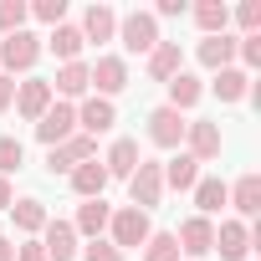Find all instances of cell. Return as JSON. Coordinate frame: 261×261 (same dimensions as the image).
Masks as SVG:
<instances>
[{
    "label": "cell",
    "instance_id": "8d00e7d4",
    "mask_svg": "<svg viewBox=\"0 0 261 261\" xmlns=\"http://www.w3.org/2000/svg\"><path fill=\"white\" fill-rule=\"evenodd\" d=\"M16 102V77H6V72H0V113H6Z\"/></svg>",
    "mask_w": 261,
    "mask_h": 261
},
{
    "label": "cell",
    "instance_id": "7402d4cb",
    "mask_svg": "<svg viewBox=\"0 0 261 261\" xmlns=\"http://www.w3.org/2000/svg\"><path fill=\"white\" fill-rule=\"evenodd\" d=\"M92 82H87V62H67L62 72H57V82H51V97L57 102H72V97H82Z\"/></svg>",
    "mask_w": 261,
    "mask_h": 261
},
{
    "label": "cell",
    "instance_id": "d4e9b609",
    "mask_svg": "<svg viewBox=\"0 0 261 261\" xmlns=\"http://www.w3.org/2000/svg\"><path fill=\"white\" fill-rule=\"evenodd\" d=\"M190 16H195V26H200L205 36H220V31L230 26V6H225V0H200Z\"/></svg>",
    "mask_w": 261,
    "mask_h": 261
},
{
    "label": "cell",
    "instance_id": "603a6c76",
    "mask_svg": "<svg viewBox=\"0 0 261 261\" xmlns=\"http://www.w3.org/2000/svg\"><path fill=\"white\" fill-rule=\"evenodd\" d=\"M200 97H205V82H200L195 72H179V77H169V102H164V108H174V113H190Z\"/></svg>",
    "mask_w": 261,
    "mask_h": 261
},
{
    "label": "cell",
    "instance_id": "ab89813d",
    "mask_svg": "<svg viewBox=\"0 0 261 261\" xmlns=\"http://www.w3.org/2000/svg\"><path fill=\"white\" fill-rule=\"evenodd\" d=\"M0 261H16V241L11 236H0Z\"/></svg>",
    "mask_w": 261,
    "mask_h": 261
},
{
    "label": "cell",
    "instance_id": "30bf717a",
    "mask_svg": "<svg viewBox=\"0 0 261 261\" xmlns=\"http://www.w3.org/2000/svg\"><path fill=\"white\" fill-rule=\"evenodd\" d=\"M51 102H57V97H51V82H46V77H26V82H16V113H21L26 123H36Z\"/></svg>",
    "mask_w": 261,
    "mask_h": 261
},
{
    "label": "cell",
    "instance_id": "5b68a950",
    "mask_svg": "<svg viewBox=\"0 0 261 261\" xmlns=\"http://www.w3.org/2000/svg\"><path fill=\"white\" fill-rule=\"evenodd\" d=\"M87 159H97V139H87V134H72L67 144L46 149V169H51V174H72V169L87 164Z\"/></svg>",
    "mask_w": 261,
    "mask_h": 261
},
{
    "label": "cell",
    "instance_id": "6da1fadb",
    "mask_svg": "<svg viewBox=\"0 0 261 261\" xmlns=\"http://www.w3.org/2000/svg\"><path fill=\"white\" fill-rule=\"evenodd\" d=\"M159 200H164V164H154V159H139V169L128 174V205L149 215Z\"/></svg>",
    "mask_w": 261,
    "mask_h": 261
},
{
    "label": "cell",
    "instance_id": "e0dca14e",
    "mask_svg": "<svg viewBox=\"0 0 261 261\" xmlns=\"http://www.w3.org/2000/svg\"><path fill=\"white\" fill-rule=\"evenodd\" d=\"M67 179H72V190H77L82 200H102V190H108V169H102V159H87V164H77Z\"/></svg>",
    "mask_w": 261,
    "mask_h": 261
},
{
    "label": "cell",
    "instance_id": "836d02e7",
    "mask_svg": "<svg viewBox=\"0 0 261 261\" xmlns=\"http://www.w3.org/2000/svg\"><path fill=\"white\" fill-rule=\"evenodd\" d=\"M31 16H36V21H46V26H62L67 0H36V6H31Z\"/></svg>",
    "mask_w": 261,
    "mask_h": 261
},
{
    "label": "cell",
    "instance_id": "4dcf8cb0",
    "mask_svg": "<svg viewBox=\"0 0 261 261\" xmlns=\"http://www.w3.org/2000/svg\"><path fill=\"white\" fill-rule=\"evenodd\" d=\"M26 16H31V6H26V0H0V36L26 31Z\"/></svg>",
    "mask_w": 261,
    "mask_h": 261
},
{
    "label": "cell",
    "instance_id": "1f68e13d",
    "mask_svg": "<svg viewBox=\"0 0 261 261\" xmlns=\"http://www.w3.org/2000/svg\"><path fill=\"white\" fill-rule=\"evenodd\" d=\"M21 164H26V149H21V139L0 134V179H11V174H16Z\"/></svg>",
    "mask_w": 261,
    "mask_h": 261
},
{
    "label": "cell",
    "instance_id": "d6986e66",
    "mask_svg": "<svg viewBox=\"0 0 261 261\" xmlns=\"http://www.w3.org/2000/svg\"><path fill=\"white\" fill-rule=\"evenodd\" d=\"M108 220H113V205H108V200H82V210H77L72 230H77V236H87V241H97V236L108 230Z\"/></svg>",
    "mask_w": 261,
    "mask_h": 261
},
{
    "label": "cell",
    "instance_id": "5bb4252c",
    "mask_svg": "<svg viewBox=\"0 0 261 261\" xmlns=\"http://www.w3.org/2000/svg\"><path fill=\"white\" fill-rule=\"evenodd\" d=\"M174 241H179V251H190V256H205V251H215V220H205V215H190V220L174 230Z\"/></svg>",
    "mask_w": 261,
    "mask_h": 261
},
{
    "label": "cell",
    "instance_id": "f546056e",
    "mask_svg": "<svg viewBox=\"0 0 261 261\" xmlns=\"http://www.w3.org/2000/svg\"><path fill=\"white\" fill-rule=\"evenodd\" d=\"M144 261H179V241H174V230H154V236L144 241Z\"/></svg>",
    "mask_w": 261,
    "mask_h": 261
},
{
    "label": "cell",
    "instance_id": "7a4b0ae2",
    "mask_svg": "<svg viewBox=\"0 0 261 261\" xmlns=\"http://www.w3.org/2000/svg\"><path fill=\"white\" fill-rule=\"evenodd\" d=\"M72 134H77V108H72V102H51V108L36 118V139H41L46 149L67 144Z\"/></svg>",
    "mask_w": 261,
    "mask_h": 261
},
{
    "label": "cell",
    "instance_id": "52a82bcc",
    "mask_svg": "<svg viewBox=\"0 0 261 261\" xmlns=\"http://www.w3.org/2000/svg\"><path fill=\"white\" fill-rule=\"evenodd\" d=\"M185 154H190L195 164H210V159H220V123H210V118H195V123L185 128Z\"/></svg>",
    "mask_w": 261,
    "mask_h": 261
},
{
    "label": "cell",
    "instance_id": "83f0119b",
    "mask_svg": "<svg viewBox=\"0 0 261 261\" xmlns=\"http://www.w3.org/2000/svg\"><path fill=\"white\" fill-rule=\"evenodd\" d=\"M195 179H200V164H195L190 154H179V159L164 164V185H169V190H195Z\"/></svg>",
    "mask_w": 261,
    "mask_h": 261
},
{
    "label": "cell",
    "instance_id": "9c48e42d",
    "mask_svg": "<svg viewBox=\"0 0 261 261\" xmlns=\"http://www.w3.org/2000/svg\"><path fill=\"white\" fill-rule=\"evenodd\" d=\"M87 82L97 87V97H108V102H113V92H123V87H128V62H123V57H97V62L87 67Z\"/></svg>",
    "mask_w": 261,
    "mask_h": 261
},
{
    "label": "cell",
    "instance_id": "f1b7e54d",
    "mask_svg": "<svg viewBox=\"0 0 261 261\" xmlns=\"http://www.w3.org/2000/svg\"><path fill=\"white\" fill-rule=\"evenodd\" d=\"M195 205H200V215L210 220V215L225 205V185H220L215 174H210V179H195Z\"/></svg>",
    "mask_w": 261,
    "mask_h": 261
},
{
    "label": "cell",
    "instance_id": "9a60e30c",
    "mask_svg": "<svg viewBox=\"0 0 261 261\" xmlns=\"http://www.w3.org/2000/svg\"><path fill=\"white\" fill-rule=\"evenodd\" d=\"M215 251H220L225 261H246V251H251V225H246V220H220Z\"/></svg>",
    "mask_w": 261,
    "mask_h": 261
},
{
    "label": "cell",
    "instance_id": "484cf974",
    "mask_svg": "<svg viewBox=\"0 0 261 261\" xmlns=\"http://www.w3.org/2000/svg\"><path fill=\"white\" fill-rule=\"evenodd\" d=\"M246 82H251V77H246L241 67H225V72L210 77V92H215L220 102H241V97H246Z\"/></svg>",
    "mask_w": 261,
    "mask_h": 261
},
{
    "label": "cell",
    "instance_id": "ba28073f",
    "mask_svg": "<svg viewBox=\"0 0 261 261\" xmlns=\"http://www.w3.org/2000/svg\"><path fill=\"white\" fill-rule=\"evenodd\" d=\"M185 128H190L185 113H174V108H154V113H149V144H159V149H179V144H185Z\"/></svg>",
    "mask_w": 261,
    "mask_h": 261
},
{
    "label": "cell",
    "instance_id": "3957f363",
    "mask_svg": "<svg viewBox=\"0 0 261 261\" xmlns=\"http://www.w3.org/2000/svg\"><path fill=\"white\" fill-rule=\"evenodd\" d=\"M108 230H113V246H118V251H128V246H144V241L154 236L149 215H144V210H134V205H123V210H113Z\"/></svg>",
    "mask_w": 261,
    "mask_h": 261
},
{
    "label": "cell",
    "instance_id": "2e32d148",
    "mask_svg": "<svg viewBox=\"0 0 261 261\" xmlns=\"http://www.w3.org/2000/svg\"><path fill=\"white\" fill-rule=\"evenodd\" d=\"M179 72H185L179 41H159V46L149 51V77H154V82H169V77H179Z\"/></svg>",
    "mask_w": 261,
    "mask_h": 261
},
{
    "label": "cell",
    "instance_id": "4316f807",
    "mask_svg": "<svg viewBox=\"0 0 261 261\" xmlns=\"http://www.w3.org/2000/svg\"><path fill=\"white\" fill-rule=\"evenodd\" d=\"M11 215H16V230H21V236H36V230L51 220V215H46V205H41V200H31V195H26V200H16V205H11Z\"/></svg>",
    "mask_w": 261,
    "mask_h": 261
},
{
    "label": "cell",
    "instance_id": "8fae6325",
    "mask_svg": "<svg viewBox=\"0 0 261 261\" xmlns=\"http://www.w3.org/2000/svg\"><path fill=\"white\" fill-rule=\"evenodd\" d=\"M41 251H46V261H72V256L82 251L72 220H46V225H41Z\"/></svg>",
    "mask_w": 261,
    "mask_h": 261
},
{
    "label": "cell",
    "instance_id": "e575fe53",
    "mask_svg": "<svg viewBox=\"0 0 261 261\" xmlns=\"http://www.w3.org/2000/svg\"><path fill=\"white\" fill-rule=\"evenodd\" d=\"M236 21H241L246 36H256V31H261V0H246V6L236 11Z\"/></svg>",
    "mask_w": 261,
    "mask_h": 261
},
{
    "label": "cell",
    "instance_id": "ac0fdd59",
    "mask_svg": "<svg viewBox=\"0 0 261 261\" xmlns=\"http://www.w3.org/2000/svg\"><path fill=\"white\" fill-rule=\"evenodd\" d=\"M225 205H236V215H256L261 210V174H241L236 185H225Z\"/></svg>",
    "mask_w": 261,
    "mask_h": 261
},
{
    "label": "cell",
    "instance_id": "f35d334b",
    "mask_svg": "<svg viewBox=\"0 0 261 261\" xmlns=\"http://www.w3.org/2000/svg\"><path fill=\"white\" fill-rule=\"evenodd\" d=\"M16 205V195H11V179H0V210H11Z\"/></svg>",
    "mask_w": 261,
    "mask_h": 261
},
{
    "label": "cell",
    "instance_id": "277c9868",
    "mask_svg": "<svg viewBox=\"0 0 261 261\" xmlns=\"http://www.w3.org/2000/svg\"><path fill=\"white\" fill-rule=\"evenodd\" d=\"M36 57H41V36H31V31H16V36L0 41V67H6V77L31 72V67H36Z\"/></svg>",
    "mask_w": 261,
    "mask_h": 261
},
{
    "label": "cell",
    "instance_id": "44dd1931",
    "mask_svg": "<svg viewBox=\"0 0 261 261\" xmlns=\"http://www.w3.org/2000/svg\"><path fill=\"white\" fill-rule=\"evenodd\" d=\"M82 41H113V31H118V11L113 6H87V16H82Z\"/></svg>",
    "mask_w": 261,
    "mask_h": 261
},
{
    "label": "cell",
    "instance_id": "cb8c5ba5",
    "mask_svg": "<svg viewBox=\"0 0 261 261\" xmlns=\"http://www.w3.org/2000/svg\"><path fill=\"white\" fill-rule=\"evenodd\" d=\"M46 46H51V57L67 67V62H77V57H82V46H87V41H82V31H77V26H67V21H62V26H51Z\"/></svg>",
    "mask_w": 261,
    "mask_h": 261
},
{
    "label": "cell",
    "instance_id": "7c38bea8",
    "mask_svg": "<svg viewBox=\"0 0 261 261\" xmlns=\"http://www.w3.org/2000/svg\"><path fill=\"white\" fill-rule=\"evenodd\" d=\"M113 123H118V108H113L108 97H87V102L77 108V134H87V139H97V134H108Z\"/></svg>",
    "mask_w": 261,
    "mask_h": 261
},
{
    "label": "cell",
    "instance_id": "ffe728a7",
    "mask_svg": "<svg viewBox=\"0 0 261 261\" xmlns=\"http://www.w3.org/2000/svg\"><path fill=\"white\" fill-rule=\"evenodd\" d=\"M139 139H118L113 149H108V159H102V169H108V179H128V174H134L139 169Z\"/></svg>",
    "mask_w": 261,
    "mask_h": 261
},
{
    "label": "cell",
    "instance_id": "d590c367",
    "mask_svg": "<svg viewBox=\"0 0 261 261\" xmlns=\"http://www.w3.org/2000/svg\"><path fill=\"white\" fill-rule=\"evenodd\" d=\"M16 261H46L41 241H26V246H16Z\"/></svg>",
    "mask_w": 261,
    "mask_h": 261
},
{
    "label": "cell",
    "instance_id": "8992f818",
    "mask_svg": "<svg viewBox=\"0 0 261 261\" xmlns=\"http://www.w3.org/2000/svg\"><path fill=\"white\" fill-rule=\"evenodd\" d=\"M118 36H123V46L128 51H154L159 46V21H154V11H134V16H123L118 21Z\"/></svg>",
    "mask_w": 261,
    "mask_h": 261
},
{
    "label": "cell",
    "instance_id": "74e56055",
    "mask_svg": "<svg viewBox=\"0 0 261 261\" xmlns=\"http://www.w3.org/2000/svg\"><path fill=\"white\" fill-rule=\"evenodd\" d=\"M185 11H190L185 0H159V11H154V21H159V16H185Z\"/></svg>",
    "mask_w": 261,
    "mask_h": 261
},
{
    "label": "cell",
    "instance_id": "4fadbf2b",
    "mask_svg": "<svg viewBox=\"0 0 261 261\" xmlns=\"http://www.w3.org/2000/svg\"><path fill=\"white\" fill-rule=\"evenodd\" d=\"M236 41H241V36H230V31H220V36H200V46H195L200 67H210V72H225V67L236 62Z\"/></svg>",
    "mask_w": 261,
    "mask_h": 261
},
{
    "label": "cell",
    "instance_id": "d6a6232c",
    "mask_svg": "<svg viewBox=\"0 0 261 261\" xmlns=\"http://www.w3.org/2000/svg\"><path fill=\"white\" fill-rule=\"evenodd\" d=\"M77 256H82V261H123V251H118L113 241H102V236H97V241H87Z\"/></svg>",
    "mask_w": 261,
    "mask_h": 261
}]
</instances>
